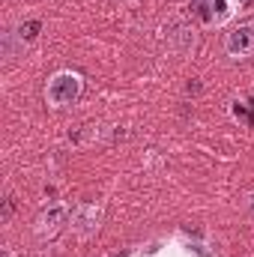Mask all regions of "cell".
<instances>
[{
  "mask_svg": "<svg viewBox=\"0 0 254 257\" xmlns=\"http://www.w3.org/2000/svg\"><path fill=\"white\" fill-rule=\"evenodd\" d=\"M81 90H84L81 75H75V72H57V75L48 81L45 96H48V105H54V108H66V105L78 102Z\"/></svg>",
  "mask_w": 254,
  "mask_h": 257,
  "instance_id": "cell-1",
  "label": "cell"
},
{
  "mask_svg": "<svg viewBox=\"0 0 254 257\" xmlns=\"http://www.w3.org/2000/svg\"><path fill=\"white\" fill-rule=\"evenodd\" d=\"M224 51H227L230 60H248V57H254V21L239 24L224 39Z\"/></svg>",
  "mask_w": 254,
  "mask_h": 257,
  "instance_id": "cell-2",
  "label": "cell"
},
{
  "mask_svg": "<svg viewBox=\"0 0 254 257\" xmlns=\"http://www.w3.org/2000/svg\"><path fill=\"white\" fill-rule=\"evenodd\" d=\"M36 30H39V21H30L27 27H21V36H27V39H30V36H36Z\"/></svg>",
  "mask_w": 254,
  "mask_h": 257,
  "instance_id": "cell-3",
  "label": "cell"
},
{
  "mask_svg": "<svg viewBox=\"0 0 254 257\" xmlns=\"http://www.w3.org/2000/svg\"><path fill=\"white\" fill-rule=\"evenodd\" d=\"M3 257H12V251H9V248H6V251H3Z\"/></svg>",
  "mask_w": 254,
  "mask_h": 257,
  "instance_id": "cell-4",
  "label": "cell"
}]
</instances>
